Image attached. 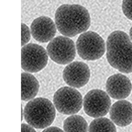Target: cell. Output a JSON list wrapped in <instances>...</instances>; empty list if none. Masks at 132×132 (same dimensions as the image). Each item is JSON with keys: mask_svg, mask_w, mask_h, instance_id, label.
Instances as JSON below:
<instances>
[{"mask_svg": "<svg viewBox=\"0 0 132 132\" xmlns=\"http://www.w3.org/2000/svg\"><path fill=\"white\" fill-rule=\"evenodd\" d=\"M55 23L59 32L73 37L85 32L90 25V17L86 7L78 4H63L56 10Z\"/></svg>", "mask_w": 132, "mask_h": 132, "instance_id": "cell-1", "label": "cell"}, {"mask_svg": "<svg viewBox=\"0 0 132 132\" xmlns=\"http://www.w3.org/2000/svg\"><path fill=\"white\" fill-rule=\"evenodd\" d=\"M106 58L113 68L124 73L132 72V42L127 34L116 30L109 35Z\"/></svg>", "mask_w": 132, "mask_h": 132, "instance_id": "cell-2", "label": "cell"}, {"mask_svg": "<svg viewBox=\"0 0 132 132\" xmlns=\"http://www.w3.org/2000/svg\"><path fill=\"white\" fill-rule=\"evenodd\" d=\"M24 117L26 121L35 128H46L52 125L55 120V106L46 98H36L25 105Z\"/></svg>", "mask_w": 132, "mask_h": 132, "instance_id": "cell-3", "label": "cell"}, {"mask_svg": "<svg viewBox=\"0 0 132 132\" xmlns=\"http://www.w3.org/2000/svg\"><path fill=\"white\" fill-rule=\"evenodd\" d=\"M76 49L82 59L94 61L100 59L105 53V43L97 33L89 31L78 37L76 42Z\"/></svg>", "mask_w": 132, "mask_h": 132, "instance_id": "cell-4", "label": "cell"}, {"mask_svg": "<svg viewBox=\"0 0 132 132\" xmlns=\"http://www.w3.org/2000/svg\"><path fill=\"white\" fill-rule=\"evenodd\" d=\"M53 103L59 113L72 115L78 113L82 108L83 98L76 89L64 86L59 88L54 93Z\"/></svg>", "mask_w": 132, "mask_h": 132, "instance_id": "cell-5", "label": "cell"}, {"mask_svg": "<svg viewBox=\"0 0 132 132\" xmlns=\"http://www.w3.org/2000/svg\"><path fill=\"white\" fill-rule=\"evenodd\" d=\"M47 52L52 61L59 64H67L73 60L76 48L73 41L68 37L59 36L54 38L47 46Z\"/></svg>", "mask_w": 132, "mask_h": 132, "instance_id": "cell-6", "label": "cell"}, {"mask_svg": "<svg viewBox=\"0 0 132 132\" xmlns=\"http://www.w3.org/2000/svg\"><path fill=\"white\" fill-rule=\"evenodd\" d=\"M44 47L35 44H29L21 50V66L24 71L30 73L37 72L47 64L48 56Z\"/></svg>", "mask_w": 132, "mask_h": 132, "instance_id": "cell-7", "label": "cell"}, {"mask_svg": "<svg viewBox=\"0 0 132 132\" xmlns=\"http://www.w3.org/2000/svg\"><path fill=\"white\" fill-rule=\"evenodd\" d=\"M111 105L109 95L100 89L90 90L84 98V109L86 114L91 117L105 116L110 110Z\"/></svg>", "mask_w": 132, "mask_h": 132, "instance_id": "cell-8", "label": "cell"}, {"mask_svg": "<svg viewBox=\"0 0 132 132\" xmlns=\"http://www.w3.org/2000/svg\"><path fill=\"white\" fill-rule=\"evenodd\" d=\"M63 79L68 85L79 88L86 85L90 77V70L82 62H73L68 64L63 73Z\"/></svg>", "mask_w": 132, "mask_h": 132, "instance_id": "cell-9", "label": "cell"}, {"mask_svg": "<svg viewBox=\"0 0 132 132\" xmlns=\"http://www.w3.org/2000/svg\"><path fill=\"white\" fill-rule=\"evenodd\" d=\"M32 37L37 41L44 43L53 39L56 31V23L50 17L42 16L32 22L30 26Z\"/></svg>", "mask_w": 132, "mask_h": 132, "instance_id": "cell-10", "label": "cell"}, {"mask_svg": "<svg viewBox=\"0 0 132 132\" xmlns=\"http://www.w3.org/2000/svg\"><path fill=\"white\" fill-rule=\"evenodd\" d=\"M108 94L116 100L127 98L132 91L131 81L127 76L116 74L108 78L105 85Z\"/></svg>", "mask_w": 132, "mask_h": 132, "instance_id": "cell-11", "label": "cell"}, {"mask_svg": "<svg viewBox=\"0 0 132 132\" xmlns=\"http://www.w3.org/2000/svg\"><path fill=\"white\" fill-rule=\"evenodd\" d=\"M110 117L113 122L124 127L132 122V104L127 100L118 101L111 106Z\"/></svg>", "mask_w": 132, "mask_h": 132, "instance_id": "cell-12", "label": "cell"}, {"mask_svg": "<svg viewBox=\"0 0 132 132\" xmlns=\"http://www.w3.org/2000/svg\"><path fill=\"white\" fill-rule=\"evenodd\" d=\"M39 84L32 74L23 72L21 75V98L27 101L34 98L38 92Z\"/></svg>", "mask_w": 132, "mask_h": 132, "instance_id": "cell-13", "label": "cell"}, {"mask_svg": "<svg viewBox=\"0 0 132 132\" xmlns=\"http://www.w3.org/2000/svg\"><path fill=\"white\" fill-rule=\"evenodd\" d=\"M63 128L65 132H87L89 127L83 117L73 115L66 118L64 121Z\"/></svg>", "mask_w": 132, "mask_h": 132, "instance_id": "cell-14", "label": "cell"}, {"mask_svg": "<svg viewBox=\"0 0 132 132\" xmlns=\"http://www.w3.org/2000/svg\"><path fill=\"white\" fill-rule=\"evenodd\" d=\"M89 132H116L115 125L106 118H97L89 127Z\"/></svg>", "mask_w": 132, "mask_h": 132, "instance_id": "cell-15", "label": "cell"}, {"mask_svg": "<svg viewBox=\"0 0 132 132\" xmlns=\"http://www.w3.org/2000/svg\"><path fill=\"white\" fill-rule=\"evenodd\" d=\"M122 10L125 16L132 21V0H123Z\"/></svg>", "mask_w": 132, "mask_h": 132, "instance_id": "cell-16", "label": "cell"}, {"mask_svg": "<svg viewBox=\"0 0 132 132\" xmlns=\"http://www.w3.org/2000/svg\"><path fill=\"white\" fill-rule=\"evenodd\" d=\"M30 32L29 27L24 24L22 23V46H24L29 42L30 39Z\"/></svg>", "mask_w": 132, "mask_h": 132, "instance_id": "cell-17", "label": "cell"}, {"mask_svg": "<svg viewBox=\"0 0 132 132\" xmlns=\"http://www.w3.org/2000/svg\"><path fill=\"white\" fill-rule=\"evenodd\" d=\"M22 132H36L35 130L31 125L26 124H22L21 125Z\"/></svg>", "mask_w": 132, "mask_h": 132, "instance_id": "cell-18", "label": "cell"}, {"mask_svg": "<svg viewBox=\"0 0 132 132\" xmlns=\"http://www.w3.org/2000/svg\"><path fill=\"white\" fill-rule=\"evenodd\" d=\"M64 131L59 127H47L43 131V132H63Z\"/></svg>", "mask_w": 132, "mask_h": 132, "instance_id": "cell-19", "label": "cell"}, {"mask_svg": "<svg viewBox=\"0 0 132 132\" xmlns=\"http://www.w3.org/2000/svg\"><path fill=\"white\" fill-rule=\"evenodd\" d=\"M129 35L130 37V39L132 40V26L131 29H130L129 31Z\"/></svg>", "mask_w": 132, "mask_h": 132, "instance_id": "cell-20", "label": "cell"}, {"mask_svg": "<svg viewBox=\"0 0 132 132\" xmlns=\"http://www.w3.org/2000/svg\"><path fill=\"white\" fill-rule=\"evenodd\" d=\"M23 118V110H22V120Z\"/></svg>", "mask_w": 132, "mask_h": 132, "instance_id": "cell-21", "label": "cell"}]
</instances>
